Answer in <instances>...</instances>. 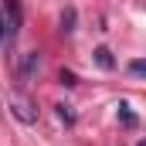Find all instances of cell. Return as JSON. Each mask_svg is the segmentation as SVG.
Instances as JSON below:
<instances>
[{
    "label": "cell",
    "mask_w": 146,
    "mask_h": 146,
    "mask_svg": "<svg viewBox=\"0 0 146 146\" xmlns=\"http://www.w3.org/2000/svg\"><path fill=\"white\" fill-rule=\"evenodd\" d=\"M129 72H133V75H136V78H139V75L146 72V65H143V61H133V65H129Z\"/></svg>",
    "instance_id": "9"
},
{
    "label": "cell",
    "mask_w": 146,
    "mask_h": 146,
    "mask_svg": "<svg viewBox=\"0 0 146 146\" xmlns=\"http://www.w3.org/2000/svg\"><path fill=\"white\" fill-rule=\"evenodd\" d=\"M119 122H122L126 129H136V122H139V119L133 115V109H129L126 102H119Z\"/></svg>",
    "instance_id": "5"
},
{
    "label": "cell",
    "mask_w": 146,
    "mask_h": 146,
    "mask_svg": "<svg viewBox=\"0 0 146 146\" xmlns=\"http://www.w3.org/2000/svg\"><path fill=\"white\" fill-rule=\"evenodd\" d=\"M3 27H7V37L14 41L17 37V27H21V3L17 0H3Z\"/></svg>",
    "instance_id": "2"
},
{
    "label": "cell",
    "mask_w": 146,
    "mask_h": 146,
    "mask_svg": "<svg viewBox=\"0 0 146 146\" xmlns=\"http://www.w3.org/2000/svg\"><path fill=\"white\" fill-rule=\"evenodd\" d=\"M54 109H58V119H61L65 126H75V109H72V106L61 102V106H54Z\"/></svg>",
    "instance_id": "7"
},
{
    "label": "cell",
    "mask_w": 146,
    "mask_h": 146,
    "mask_svg": "<svg viewBox=\"0 0 146 146\" xmlns=\"http://www.w3.org/2000/svg\"><path fill=\"white\" fill-rule=\"evenodd\" d=\"M75 21H78L75 7H65V14H61V34H72V31H75Z\"/></svg>",
    "instance_id": "6"
},
{
    "label": "cell",
    "mask_w": 146,
    "mask_h": 146,
    "mask_svg": "<svg viewBox=\"0 0 146 146\" xmlns=\"http://www.w3.org/2000/svg\"><path fill=\"white\" fill-rule=\"evenodd\" d=\"M7 109L14 112V115H17L21 122H27V126H31V122H37V112H34V106H31V102H27L24 95H7Z\"/></svg>",
    "instance_id": "1"
},
{
    "label": "cell",
    "mask_w": 146,
    "mask_h": 146,
    "mask_svg": "<svg viewBox=\"0 0 146 146\" xmlns=\"http://www.w3.org/2000/svg\"><path fill=\"white\" fill-rule=\"evenodd\" d=\"M7 37V27H3V17H0V41Z\"/></svg>",
    "instance_id": "10"
},
{
    "label": "cell",
    "mask_w": 146,
    "mask_h": 146,
    "mask_svg": "<svg viewBox=\"0 0 146 146\" xmlns=\"http://www.w3.org/2000/svg\"><path fill=\"white\" fill-rule=\"evenodd\" d=\"M37 68H41V54H37V51H27V54L21 58V65H17V78H21V82H31L37 75Z\"/></svg>",
    "instance_id": "3"
},
{
    "label": "cell",
    "mask_w": 146,
    "mask_h": 146,
    "mask_svg": "<svg viewBox=\"0 0 146 146\" xmlns=\"http://www.w3.org/2000/svg\"><path fill=\"white\" fill-rule=\"evenodd\" d=\"M95 65H99L102 72H112V68H115V58H112L109 48H95Z\"/></svg>",
    "instance_id": "4"
},
{
    "label": "cell",
    "mask_w": 146,
    "mask_h": 146,
    "mask_svg": "<svg viewBox=\"0 0 146 146\" xmlns=\"http://www.w3.org/2000/svg\"><path fill=\"white\" fill-rule=\"evenodd\" d=\"M58 82H61V85H78L75 72H65V68H61V75H58Z\"/></svg>",
    "instance_id": "8"
}]
</instances>
